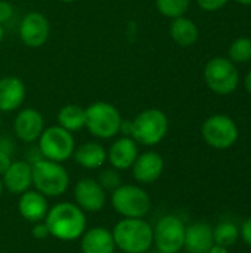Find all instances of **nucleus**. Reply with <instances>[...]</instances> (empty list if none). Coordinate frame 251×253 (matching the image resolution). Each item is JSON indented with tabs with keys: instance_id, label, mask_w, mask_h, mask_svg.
Here are the masks:
<instances>
[{
	"instance_id": "obj_12",
	"label": "nucleus",
	"mask_w": 251,
	"mask_h": 253,
	"mask_svg": "<svg viewBox=\"0 0 251 253\" xmlns=\"http://www.w3.org/2000/svg\"><path fill=\"white\" fill-rule=\"evenodd\" d=\"M75 205L84 212H101L107 205V191L101 187L98 179L84 178L74 187Z\"/></svg>"
},
{
	"instance_id": "obj_36",
	"label": "nucleus",
	"mask_w": 251,
	"mask_h": 253,
	"mask_svg": "<svg viewBox=\"0 0 251 253\" xmlns=\"http://www.w3.org/2000/svg\"><path fill=\"white\" fill-rule=\"evenodd\" d=\"M3 190H4V187H3V182H1V179H0V197H1V194H3Z\"/></svg>"
},
{
	"instance_id": "obj_25",
	"label": "nucleus",
	"mask_w": 251,
	"mask_h": 253,
	"mask_svg": "<svg viewBox=\"0 0 251 253\" xmlns=\"http://www.w3.org/2000/svg\"><path fill=\"white\" fill-rule=\"evenodd\" d=\"M191 0H155V6L158 12L166 18H178L183 16L189 7Z\"/></svg>"
},
{
	"instance_id": "obj_30",
	"label": "nucleus",
	"mask_w": 251,
	"mask_h": 253,
	"mask_svg": "<svg viewBox=\"0 0 251 253\" xmlns=\"http://www.w3.org/2000/svg\"><path fill=\"white\" fill-rule=\"evenodd\" d=\"M12 13H13L12 4L6 0H0V24L7 22L12 18Z\"/></svg>"
},
{
	"instance_id": "obj_7",
	"label": "nucleus",
	"mask_w": 251,
	"mask_h": 253,
	"mask_svg": "<svg viewBox=\"0 0 251 253\" xmlns=\"http://www.w3.org/2000/svg\"><path fill=\"white\" fill-rule=\"evenodd\" d=\"M74 150L75 141L72 133L58 125L44 127L38 138V151L46 160L64 163L72 157Z\"/></svg>"
},
{
	"instance_id": "obj_24",
	"label": "nucleus",
	"mask_w": 251,
	"mask_h": 253,
	"mask_svg": "<svg viewBox=\"0 0 251 253\" xmlns=\"http://www.w3.org/2000/svg\"><path fill=\"white\" fill-rule=\"evenodd\" d=\"M240 237V230L235 224L229 222V221H223L220 222L215 230H213V239L216 245L225 246V248H231L237 243Z\"/></svg>"
},
{
	"instance_id": "obj_22",
	"label": "nucleus",
	"mask_w": 251,
	"mask_h": 253,
	"mask_svg": "<svg viewBox=\"0 0 251 253\" xmlns=\"http://www.w3.org/2000/svg\"><path fill=\"white\" fill-rule=\"evenodd\" d=\"M170 36L175 43L182 47H188L198 40V28L192 19L186 16H178L173 18L170 24Z\"/></svg>"
},
{
	"instance_id": "obj_38",
	"label": "nucleus",
	"mask_w": 251,
	"mask_h": 253,
	"mask_svg": "<svg viewBox=\"0 0 251 253\" xmlns=\"http://www.w3.org/2000/svg\"><path fill=\"white\" fill-rule=\"evenodd\" d=\"M1 39H3V27L0 24V43H1Z\"/></svg>"
},
{
	"instance_id": "obj_13",
	"label": "nucleus",
	"mask_w": 251,
	"mask_h": 253,
	"mask_svg": "<svg viewBox=\"0 0 251 253\" xmlns=\"http://www.w3.org/2000/svg\"><path fill=\"white\" fill-rule=\"evenodd\" d=\"M13 130L19 141L36 142L44 130V119L36 108H22L13 120Z\"/></svg>"
},
{
	"instance_id": "obj_32",
	"label": "nucleus",
	"mask_w": 251,
	"mask_h": 253,
	"mask_svg": "<svg viewBox=\"0 0 251 253\" xmlns=\"http://www.w3.org/2000/svg\"><path fill=\"white\" fill-rule=\"evenodd\" d=\"M13 160L10 159V153H6L3 150H0V176L7 170V168L10 166Z\"/></svg>"
},
{
	"instance_id": "obj_16",
	"label": "nucleus",
	"mask_w": 251,
	"mask_h": 253,
	"mask_svg": "<svg viewBox=\"0 0 251 253\" xmlns=\"http://www.w3.org/2000/svg\"><path fill=\"white\" fill-rule=\"evenodd\" d=\"M18 211H19V215L28 222H31V224L41 222L46 219V215L49 212L47 197L43 196L41 193H38L37 190H34V191L28 190V191L19 194Z\"/></svg>"
},
{
	"instance_id": "obj_28",
	"label": "nucleus",
	"mask_w": 251,
	"mask_h": 253,
	"mask_svg": "<svg viewBox=\"0 0 251 253\" xmlns=\"http://www.w3.org/2000/svg\"><path fill=\"white\" fill-rule=\"evenodd\" d=\"M197 3L201 9L207 12H215V10L222 9L228 3V0H197Z\"/></svg>"
},
{
	"instance_id": "obj_1",
	"label": "nucleus",
	"mask_w": 251,
	"mask_h": 253,
	"mask_svg": "<svg viewBox=\"0 0 251 253\" xmlns=\"http://www.w3.org/2000/svg\"><path fill=\"white\" fill-rule=\"evenodd\" d=\"M50 236L62 242H72L86 231V213L75 203L61 202L49 208L44 219Z\"/></svg>"
},
{
	"instance_id": "obj_11",
	"label": "nucleus",
	"mask_w": 251,
	"mask_h": 253,
	"mask_svg": "<svg viewBox=\"0 0 251 253\" xmlns=\"http://www.w3.org/2000/svg\"><path fill=\"white\" fill-rule=\"evenodd\" d=\"M50 34L49 19L41 12H28L19 25V39L28 47L43 46Z\"/></svg>"
},
{
	"instance_id": "obj_8",
	"label": "nucleus",
	"mask_w": 251,
	"mask_h": 253,
	"mask_svg": "<svg viewBox=\"0 0 251 253\" xmlns=\"http://www.w3.org/2000/svg\"><path fill=\"white\" fill-rule=\"evenodd\" d=\"M204 80L215 93L229 95L237 89L240 83V74L231 59L216 56L206 64Z\"/></svg>"
},
{
	"instance_id": "obj_23",
	"label": "nucleus",
	"mask_w": 251,
	"mask_h": 253,
	"mask_svg": "<svg viewBox=\"0 0 251 253\" xmlns=\"http://www.w3.org/2000/svg\"><path fill=\"white\" fill-rule=\"evenodd\" d=\"M58 126L64 127L68 132H78L86 127V108L77 104L64 105L56 116Z\"/></svg>"
},
{
	"instance_id": "obj_35",
	"label": "nucleus",
	"mask_w": 251,
	"mask_h": 253,
	"mask_svg": "<svg viewBox=\"0 0 251 253\" xmlns=\"http://www.w3.org/2000/svg\"><path fill=\"white\" fill-rule=\"evenodd\" d=\"M240 4H251V0H235Z\"/></svg>"
},
{
	"instance_id": "obj_37",
	"label": "nucleus",
	"mask_w": 251,
	"mask_h": 253,
	"mask_svg": "<svg viewBox=\"0 0 251 253\" xmlns=\"http://www.w3.org/2000/svg\"><path fill=\"white\" fill-rule=\"evenodd\" d=\"M58 1H61V3H74L77 0H58Z\"/></svg>"
},
{
	"instance_id": "obj_39",
	"label": "nucleus",
	"mask_w": 251,
	"mask_h": 253,
	"mask_svg": "<svg viewBox=\"0 0 251 253\" xmlns=\"http://www.w3.org/2000/svg\"><path fill=\"white\" fill-rule=\"evenodd\" d=\"M0 127H1V117H0Z\"/></svg>"
},
{
	"instance_id": "obj_15",
	"label": "nucleus",
	"mask_w": 251,
	"mask_h": 253,
	"mask_svg": "<svg viewBox=\"0 0 251 253\" xmlns=\"http://www.w3.org/2000/svg\"><path fill=\"white\" fill-rule=\"evenodd\" d=\"M3 187L13 193V194H22L30 190L33 185V169L31 163L27 160H16L12 162L7 170L1 175Z\"/></svg>"
},
{
	"instance_id": "obj_27",
	"label": "nucleus",
	"mask_w": 251,
	"mask_h": 253,
	"mask_svg": "<svg viewBox=\"0 0 251 253\" xmlns=\"http://www.w3.org/2000/svg\"><path fill=\"white\" fill-rule=\"evenodd\" d=\"M98 182L101 184V187L105 190V191H114L117 190L120 185H121V176L118 173L117 169L111 168V169H104L101 173H99V178H98Z\"/></svg>"
},
{
	"instance_id": "obj_5",
	"label": "nucleus",
	"mask_w": 251,
	"mask_h": 253,
	"mask_svg": "<svg viewBox=\"0 0 251 253\" xmlns=\"http://www.w3.org/2000/svg\"><path fill=\"white\" fill-rule=\"evenodd\" d=\"M121 123L123 119L118 108L109 102L98 101L86 108V127L99 139L117 136L121 130Z\"/></svg>"
},
{
	"instance_id": "obj_2",
	"label": "nucleus",
	"mask_w": 251,
	"mask_h": 253,
	"mask_svg": "<svg viewBox=\"0 0 251 253\" xmlns=\"http://www.w3.org/2000/svg\"><path fill=\"white\" fill-rule=\"evenodd\" d=\"M115 248L124 253H145L154 245V228L143 218H124L112 230Z\"/></svg>"
},
{
	"instance_id": "obj_9",
	"label": "nucleus",
	"mask_w": 251,
	"mask_h": 253,
	"mask_svg": "<svg viewBox=\"0 0 251 253\" xmlns=\"http://www.w3.org/2000/svg\"><path fill=\"white\" fill-rule=\"evenodd\" d=\"M201 135L210 147L216 150H226L237 142L238 127L229 116L216 114L203 123Z\"/></svg>"
},
{
	"instance_id": "obj_4",
	"label": "nucleus",
	"mask_w": 251,
	"mask_h": 253,
	"mask_svg": "<svg viewBox=\"0 0 251 253\" xmlns=\"http://www.w3.org/2000/svg\"><path fill=\"white\" fill-rule=\"evenodd\" d=\"M169 132V119L158 108H146L130 122V136L146 147L160 144Z\"/></svg>"
},
{
	"instance_id": "obj_34",
	"label": "nucleus",
	"mask_w": 251,
	"mask_h": 253,
	"mask_svg": "<svg viewBox=\"0 0 251 253\" xmlns=\"http://www.w3.org/2000/svg\"><path fill=\"white\" fill-rule=\"evenodd\" d=\"M246 89H247V92L251 95V71L247 74V77H246Z\"/></svg>"
},
{
	"instance_id": "obj_14",
	"label": "nucleus",
	"mask_w": 251,
	"mask_h": 253,
	"mask_svg": "<svg viewBox=\"0 0 251 253\" xmlns=\"http://www.w3.org/2000/svg\"><path fill=\"white\" fill-rule=\"evenodd\" d=\"M133 172V178L141 184H152L155 182L163 170H164V160L155 151H146L143 154H138L133 166L130 168Z\"/></svg>"
},
{
	"instance_id": "obj_26",
	"label": "nucleus",
	"mask_w": 251,
	"mask_h": 253,
	"mask_svg": "<svg viewBox=\"0 0 251 253\" xmlns=\"http://www.w3.org/2000/svg\"><path fill=\"white\" fill-rule=\"evenodd\" d=\"M229 59L232 62H249L251 61V39L249 37H240L229 46L228 50Z\"/></svg>"
},
{
	"instance_id": "obj_31",
	"label": "nucleus",
	"mask_w": 251,
	"mask_h": 253,
	"mask_svg": "<svg viewBox=\"0 0 251 253\" xmlns=\"http://www.w3.org/2000/svg\"><path fill=\"white\" fill-rule=\"evenodd\" d=\"M240 234H241L244 243H246L249 248H251V218H249V219L243 224V227H241V230H240Z\"/></svg>"
},
{
	"instance_id": "obj_33",
	"label": "nucleus",
	"mask_w": 251,
	"mask_h": 253,
	"mask_svg": "<svg viewBox=\"0 0 251 253\" xmlns=\"http://www.w3.org/2000/svg\"><path fill=\"white\" fill-rule=\"evenodd\" d=\"M209 253H228V248H225V246H220V245H213L212 246V249L209 251Z\"/></svg>"
},
{
	"instance_id": "obj_29",
	"label": "nucleus",
	"mask_w": 251,
	"mask_h": 253,
	"mask_svg": "<svg viewBox=\"0 0 251 253\" xmlns=\"http://www.w3.org/2000/svg\"><path fill=\"white\" fill-rule=\"evenodd\" d=\"M31 234H33V237L37 239V240H43V239H46V237L50 236L49 228H47V225H46L44 221L34 224V225H33V230H31Z\"/></svg>"
},
{
	"instance_id": "obj_6",
	"label": "nucleus",
	"mask_w": 251,
	"mask_h": 253,
	"mask_svg": "<svg viewBox=\"0 0 251 253\" xmlns=\"http://www.w3.org/2000/svg\"><path fill=\"white\" fill-rule=\"evenodd\" d=\"M111 205L123 218H143L151 211V199L148 193L132 184H121L111 193Z\"/></svg>"
},
{
	"instance_id": "obj_18",
	"label": "nucleus",
	"mask_w": 251,
	"mask_h": 253,
	"mask_svg": "<svg viewBox=\"0 0 251 253\" xmlns=\"http://www.w3.org/2000/svg\"><path fill=\"white\" fill-rule=\"evenodd\" d=\"M27 89L24 82L15 76L0 79V113L18 110L25 101Z\"/></svg>"
},
{
	"instance_id": "obj_20",
	"label": "nucleus",
	"mask_w": 251,
	"mask_h": 253,
	"mask_svg": "<svg viewBox=\"0 0 251 253\" xmlns=\"http://www.w3.org/2000/svg\"><path fill=\"white\" fill-rule=\"evenodd\" d=\"M81 253H114L115 243L112 231L104 227H95L83 233L80 242Z\"/></svg>"
},
{
	"instance_id": "obj_21",
	"label": "nucleus",
	"mask_w": 251,
	"mask_h": 253,
	"mask_svg": "<svg viewBox=\"0 0 251 253\" xmlns=\"http://www.w3.org/2000/svg\"><path fill=\"white\" fill-rule=\"evenodd\" d=\"M74 160L84 169H98L105 165L108 160L107 150L99 142H86L74 150Z\"/></svg>"
},
{
	"instance_id": "obj_10",
	"label": "nucleus",
	"mask_w": 251,
	"mask_h": 253,
	"mask_svg": "<svg viewBox=\"0 0 251 253\" xmlns=\"http://www.w3.org/2000/svg\"><path fill=\"white\" fill-rule=\"evenodd\" d=\"M185 224L175 215L163 216L154 228V243L161 253H178L183 248Z\"/></svg>"
},
{
	"instance_id": "obj_17",
	"label": "nucleus",
	"mask_w": 251,
	"mask_h": 253,
	"mask_svg": "<svg viewBox=\"0 0 251 253\" xmlns=\"http://www.w3.org/2000/svg\"><path fill=\"white\" fill-rule=\"evenodd\" d=\"M108 162L117 170H127L133 166L138 157V142L132 136H121L115 139L107 151Z\"/></svg>"
},
{
	"instance_id": "obj_19",
	"label": "nucleus",
	"mask_w": 251,
	"mask_h": 253,
	"mask_svg": "<svg viewBox=\"0 0 251 253\" xmlns=\"http://www.w3.org/2000/svg\"><path fill=\"white\" fill-rule=\"evenodd\" d=\"M215 245L213 230L204 222H195L185 228L183 248L188 253H209Z\"/></svg>"
},
{
	"instance_id": "obj_3",
	"label": "nucleus",
	"mask_w": 251,
	"mask_h": 253,
	"mask_svg": "<svg viewBox=\"0 0 251 253\" xmlns=\"http://www.w3.org/2000/svg\"><path fill=\"white\" fill-rule=\"evenodd\" d=\"M33 185L46 197H58L70 187V175L62 163L38 159L31 163Z\"/></svg>"
}]
</instances>
